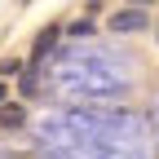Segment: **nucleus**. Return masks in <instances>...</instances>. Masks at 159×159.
<instances>
[{
  "mask_svg": "<svg viewBox=\"0 0 159 159\" xmlns=\"http://www.w3.org/2000/svg\"><path fill=\"white\" fill-rule=\"evenodd\" d=\"M0 102H9V89H5V80H0Z\"/></svg>",
  "mask_w": 159,
  "mask_h": 159,
  "instance_id": "6",
  "label": "nucleus"
},
{
  "mask_svg": "<svg viewBox=\"0 0 159 159\" xmlns=\"http://www.w3.org/2000/svg\"><path fill=\"white\" fill-rule=\"evenodd\" d=\"M146 27H150L146 9H115L111 13V31L115 35H133V31H146Z\"/></svg>",
  "mask_w": 159,
  "mask_h": 159,
  "instance_id": "2",
  "label": "nucleus"
},
{
  "mask_svg": "<svg viewBox=\"0 0 159 159\" xmlns=\"http://www.w3.org/2000/svg\"><path fill=\"white\" fill-rule=\"evenodd\" d=\"M124 62H111L97 49H75L62 62V89L71 97H115L128 89V71H115Z\"/></svg>",
  "mask_w": 159,
  "mask_h": 159,
  "instance_id": "1",
  "label": "nucleus"
},
{
  "mask_svg": "<svg viewBox=\"0 0 159 159\" xmlns=\"http://www.w3.org/2000/svg\"><path fill=\"white\" fill-rule=\"evenodd\" d=\"M57 44V27H44L35 35V44H31V71H40V62H44V53Z\"/></svg>",
  "mask_w": 159,
  "mask_h": 159,
  "instance_id": "3",
  "label": "nucleus"
},
{
  "mask_svg": "<svg viewBox=\"0 0 159 159\" xmlns=\"http://www.w3.org/2000/svg\"><path fill=\"white\" fill-rule=\"evenodd\" d=\"M22 124V106H5L0 102V128H18Z\"/></svg>",
  "mask_w": 159,
  "mask_h": 159,
  "instance_id": "4",
  "label": "nucleus"
},
{
  "mask_svg": "<svg viewBox=\"0 0 159 159\" xmlns=\"http://www.w3.org/2000/svg\"><path fill=\"white\" fill-rule=\"evenodd\" d=\"M89 31H93V27H89V18H80V22H75V27H71V35H75V40H84V35H89Z\"/></svg>",
  "mask_w": 159,
  "mask_h": 159,
  "instance_id": "5",
  "label": "nucleus"
},
{
  "mask_svg": "<svg viewBox=\"0 0 159 159\" xmlns=\"http://www.w3.org/2000/svg\"><path fill=\"white\" fill-rule=\"evenodd\" d=\"M155 124H159V111H155Z\"/></svg>",
  "mask_w": 159,
  "mask_h": 159,
  "instance_id": "7",
  "label": "nucleus"
}]
</instances>
